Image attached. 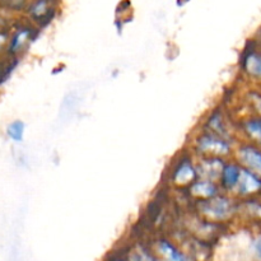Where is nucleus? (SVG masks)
<instances>
[{
  "instance_id": "f257e3e1",
  "label": "nucleus",
  "mask_w": 261,
  "mask_h": 261,
  "mask_svg": "<svg viewBox=\"0 0 261 261\" xmlns=\"http://www.w3.org/2000/svg\"><path fill=\"white\" fill-rule=\"evenodd\" d=\"M189 205L194 209V213L209 222H227L239 212V203L229 198L227 193H219L204 200H196Z\"/></svg>"
},
{
  "instance_id": "f03ea898",
  "label": "nucleus",
  "mask_w": 261,
  "mask_h": 261,
  "mask_svg": "<svg viewBox=\"0 0 261 261\" xmlns=\"http://www.w3.org/2000/svg\"><path fill=\"white\" fill-rule=\"evenodd\" d=\"M191 149L198 157L227 158L232 153V140L203 129L194 138Z\"/></svg>"
},
{
  "instance_id": "7ed1b4c3",
  "label": "nucleus",
  "mask_w": 261,
  "mask_h": 261,
  "mask_svg": "<svg viewBox=\"0 0 261 261\" xmlns=\"http://www.w3.org/2000/svg\"><path fill=\"white\" fill-rule=\"evenodd\" d=\"M199 178L196 163L189 152H184L171 163L167 182L178 190H185Z\"/></svg>"
},
{
  "instance_id": "20e7f679",
  "label": "nucleus",
  "mask_w": 261,
  "mask_h": 261,
  "mask_svg": "<svg viewBox=\"0 0 261 261\" xmlns=\"http://www.w3.org/2000/svg\"><path fill=\"white\" fill-rule=\"evenodd\" d=\"M36 37V31L31 25H19L10 33L9 43L7 48V58L17 59L18 55L24 53Z\"/></svg>"
},
{
  "instance_id": "39448f33",
  "label": "nucleus",
  "mask_w": 261,
  "mask_h": 261,
  "mask_svg": "<svg viewBox=\"0 0 261 261\" xmlns=\"http://www.w3.org/2000/svg\"><path fill=\"white\" fill-rule=\"evenodd\" d=\"M184 191V195L188 199L189 204L196 200H204V199H209L212 196L218 195L219 193H223L219 186L218 182L211 180H205V178H198L194 181L189 188H186Z\"/></svg>"
},
{
  "instance_id": "423d86ee",
  "label": "nucleus",
  "mask_w": 261,
  "mask_h": 261,
  "mask_svg": "<svg viewBox=\"0 0 261 261\" xmlns=\"http://www.w3.org/2000/svg\"><path fill=\"white\" fill-rule=\"evenodd\" d=\"M199 162L196 163L198 168L199 178H205V180L216 181L219 184L222 171H223L226 158L219 157H199Z\"/></svg>"
},
{
  "instance_id": "0eeeda50",
  "label": "nucleus",
  "mask_w": 261,
  "mask_h": 261,
  "mask_svg": "<svg viewBox=\"0 0 261 261\" xmlns=\"http://www.w3.org/2000/svg\"><path fill=\"white\" fill-rule=\"evenodd\" d=\"M261 191V176L242 166L241 176L234 193L241 198H252Z\"/></svg>"
},
{
  "instance_id": "6e6552de",
  "label": "nucleus",
  "mask_w": 261,
  "mask_h": 261,
  "mask_svg": "<svg viewBox=\"0 0 261 261\" xmlns=\"http://www.w3.org/2000/svg\"><path fill=\"white\" fill-rule=\"evenodd\" d=\"M240 165L261 176V148L256 144H244L237 149Z\"/></svg>"
},
{
  "instance_id": "1a4fd4ad",
  "label": "nucleus",
  "mask_w": 261,
  "mask_h": 261,
  "mask_svg": "<svg viewBox=\"0 0 261 261\" xmlns=\"http://www.w3.org/2000/svg\"><path fill=\"white\" fill-rule=\"evenodd\" d=\"M241 170L242 166L240 165L239 161H226L219 178V186L223 193H234L241 176Z\"/></svg>"
},
{
  "instance_id": "9d476101",
  "label": "nucleus",
  "mask_w": 261,
  "mask_h": 261,
  "mask_svg": "<svg viewBox=\"0 0 261 261\" xmlns=\"http://www.w3.org/2000/svg\"><path fill=\"white\" fill-rule=\"evenodd\" d=\"M203 129L231 140L228 130V120H227L224 111H222V110L216 109L214 111H212V114L209 115V117L204 122Z\"/></svg>"
},
{
  "instance_id": "9b49d317",
  "label": "nucleus",
  "mask_w": 261,
  "mask_h": 261,
  "mask_svg": "<svg viewBox=\"0 0 261 261\" xmlns=\"http://www.w3.org/2000/svg\"><path fill=\"white\" fill-rule=\"evenodd\" d=\"M241 68L251 78L261 79V51L247 48L241 59Z\"/></svg>"
},
{
  "instance_id": "f8f14e48",
  "label": "nucleus",
  "mask_w": 261,
  "mask_h": 261,
  "mask_svg": "<svg viewBox=\"0 0 261 261\" xmlns=\"http://www.w3.org/2000/svg\"><path fill=\"white\" fill-rule=\"evenodd\" d=\"M28 15L38 24H46L53 17V7L50 0H35L28 7Z\"/></svg>"
},
{
  "instance_id": "ddd939ff",
  "label": "nucleus",
  "mask_w": 261,
  "mask_h": 261,
  "mask_svg": "<svg viewBox=\"0 0 261 261\" xmlns=\"http://www.w3.org/2000/svg\"><path fill=\"white\" fill-rule=\"evenodd\" d=\"M241 129L252 144L261 145V117L255 116L242 120Z\"/></svg>"
},
{
  "instance_id": "4468645a",
  "label": "nucleus",
  "mask_w": 261,
  "mask_h": 261,
  "mask_svg": "<svg viewBox=\"0 0 261 261\" xmlns=\"http://www.w3.org/2000/svg\"><path fill=\"white\" fill-rule=\"evenodd\" d=\"M158 252L162 255L166 261H189V257L180 251L177 247L173 246L168 240L161 239L157 244Z\"/></svg>"
},
{
  "instance_id": "2eb2a0df",
  "label": "nucleus",
  "mask_w": 261,
  "mask_h": 261,
  "mask_svg": "<svg viewBox=\"0 0 261 261\" xmlns=\"http://www.w3.org/2000/svg\"><path fill=\"white\" fill-rule=\"evenodd\" d=\"M24 132H25V125L22 120H13L12 122L8 124L7 129H5V134H7V137L14 143L23 142Z\"/></svg>"
},
{
  "instance_id": "dca6fc26",
  "label": "nucleus",
  "mask_w": 261,
  "mask_h": 261,
  "mask_svg": "<svg viewBox=\"0 0 261 261\" xmlns=\"http://www.w3.org/2000/svg\"><path fill=\"white\" fill-rule=\"evenodd\" d=\"M132 261H157L143 247H137L132 254Z\"/></svg>"
},
{
  "instance_id": "f3484780",
  "label": "nucleus",
  "mask_w": 261,
  "mask_h": 261,
  "mask_svg": "<svg viewBox=\"0 0 261 261\" xmlns=\"http://www.w3.org/2000/svg\"><path fill=\"white\" fill-rule=\"evenodd\" d=\"M10 32L7 27L0 28V56L7 54L8 43H9Z\"/></svg>"
},
{
  "instance_id": "a211bd4d",
  "label": "nucleus",
  "mask_w": 261,
  "mask_h": 261,
  "mask_svg": "<svg viewBox=\"0 0 261 261\" xmlns=\"http://www.w3.org/2000/svg\"><path fill=\"white\" fill-rule=\"evenodd\" d=\"M254 251L255 254H256L261 259V239L256 240V241L254 242Z\"/></svg>"
}]
</instances>
